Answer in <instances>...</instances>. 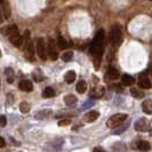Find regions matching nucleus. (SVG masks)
Wrapping results in <instances>:
<instances>
[{
  "mask_svg": "<svg viewBox=\"0 0 152 152\" xmlns=\"http://www.w3.org/2000/svg\"><path fill=\"white\" fill-rule=\"evenodd\" d=\"M104 37H105V33L103 29H99L95 36V38L93 40L91 46V55L95 57V61H97L95 63V66L99 68V61L102 58V55H103V50H104Z\"/></svg>",
  "mask_w": 152,
  "mask_h": 152,
  "instance_id": "nucleus-1",
  "label": "nucleus"
},
{
  "mask_svg": "<svg viewBox=\"0 0 152 152\" xmlns=\"http://www.w3.org/2000/svg\"><path fill=\"white\" fill-rule=\"evenodd\" d=\"M110 41L114 47H119L122 42V29L120 24L112 25L110 30Z\"/></svg>",
  "mask_w": 152,
  "mask_h": 152,
  "instance_id": "nucleus-2",
  "label": "nucleus"
},
{
  "mask_svg": "<svg viewBox=\"0 0 152 152\" xmlns=\"http://www.w3.org/2000/svg\"><path fill=\"white\" fill-rule=\"evenodd\" d=\"M127 117H128V115L126 113L113 114V115L110 117L109 120H107V127H110V128H117V127H119L122 122L127 119Z\"/></svg>",
  "mask_w": 152,
  "mask_h": 152,
  "instance_id": "nucleus-3",
  "label": "nucleus"
},
{
  "mask_svg": "<svg viewBox=\"0 0 152 152\" xmlns=\"http://www.w3.org/2000/svg\"><path fill=\"white\" fill-rule=\"evenodd\" d=\"M36 52L38 54V56L45 61L47 58V50H46V45H45V40L42 38L37 39V45H36Z\"/></svg>",
  "mask_w": 152,
  "mask_h": 152,
  "instance_id": "nucleus-4",
  "label": "nucleus"
},
{
  "mask_svg": "<svg viewBox=\"0 0 152 152\" xmlns=\"http://www.w3.org/2000/svg\"><path fill=\"white\" fill-rule=\"evenodd\" d=\"M48 56L52 61H56L58 58V53L56 49V44L54 41V39H49V44H48Z\"/></svg>",
  "mask_w": 152,
  "mask_h": 152,
  "instance_id": "nucleus-5",
  "label": "nucleus"
},
{
  "mask_svg": "<svg viewBox=\"0 0 152 152\" xmlns=\"http://www.w3.org/2000/svg\"><path fill=\"white\" fill-rule=\"evenodd\" d=\"M134 127L137 132H148L150 129V122L148 121L145 118H141L135 122Z\"/></svg>",
  "mask_w": 152,
  "mask_h": 152,
  "instance_id": "nucleus-6",
  "label": "nucleus"
},
{
  "mask_svg": "<svg viewBox=\"0 0 152 152\" xmlns=\"http://www.w3.org/2000/svg\"><path fill=\"white\" fill-rule=\"evenodd\" d=\"M18 88L23 91H32L33 89V85L31 83L30 80H28V79H23L20 81V84H18Z\"/></svg>",
  "mask_w": 152,
  "mask_h": 152,
  "instance_id": "nucleus-7",
  "label": "nucleus"
},
{
  "mask_svg": "<svg viewBox=\"0 0 152 152\" xmlns=\"http://www.w3.org/2000/svg\"><path fill=\"white\" fill-rule=\"evenodd\" d=\"M99 117V113L97 111H89L85 114L84 121L85 122H94L95 120H97Z\"/></svg>",
  "mask_w": 152,
  "mask_h": 152,
  "instance_id": "nucleus-8",
  "label": "nucleus"
},
{
  "mask_svg": "<svg viewBox=\"0 0 152 152\" xmlns=\"http://www.w3.org/2000/svg\"><path fill=\"white\" fill-rule=\"evenodd\" d=\"M9 39H10V41L13 42V45L15 46V47H17V48H21L23 46V44H24V38L20 36V33L9 37Z\"/></svg>",
  "mask_w": 152,
  "mask_h": 152,
  "instance_id": "nucleus-9",
  "label": "nucleus"
},
{
  "mask_svg": "<svg viewBox=\"0 0 152 152\" xmlns=\"http://www.w3.org/2000/svg\"><path fill=\"white\" fill-rule=\"evenodd\" d=\"M104 93H105V89H104V87L99 86V87H96V88H94V89L91 91V96L93 97V99H101V97L104 95Z\"/></svg>",
  "mask_w": 152,
  "mask_h": 152,
  "instance_id": "nucleus-10",
  "label": "nucleus"
},
{
  "mask_svg": "<svg viewBox=\"0 0 152 152\" xmlns=\"http://www.w3.org/2000/svg\"><path fill=\"white\" fill-rule=\"evenodd\" d=\"M2 32H4L6 36H8V37H12V36L18 34V29H17L16 25H9V26H7L6 29H4Z\"/></svg>",
  "mask_w": 152,
  "mask_h": 152,
  "instance_id": "nucleus-11",
  "label": "nucleus"
},
{
  "mask_svg": "<svg viewBox=\"0 0 152 152\" xmlns=\"http://www.w3.org/2000/svg\"><path fill=\"white\" fill-rule=\"evenodd\" d=\"M137 85H138V87L142 88V89H149V88L152 87L151 81H150L148 78H141V79L138 80Z\"/></svg>",
  "mask_w": 152,
  "mask_h": 152,
  "instance_id": "nucleus-12",
  "label": "nucleus"
},
{
  "mask_svg": "<svg viewBox=\"0 0 152 152\" xmlns=\"http://www.w3.org/2000/svg\"><path fill=\"white\" fill-rule=\"evenodd\" d=\"M142 109L146 114H152V101L146 99L142 103Z\"/></svg>",
  "mask_w": 152,
  "mask_h": 152,
  "instance_id": "nucleus-13",
  "label": "nucleus"
},
{
  "mask_svg": "<svg viewBox=\"0 0 152 152\" xmlns=\"http://www.w3.org/2000/svg\"><path fill=\"white\" fill-rule=\"evenodd\" d=\"M107 77L111 79V80H115L119 78V71L113 66H110L107 70Z\"/></svg>",
  "mask_w": 152,
  "mask_h": 152,
  "instance_id": "nucleus-14",
  "label": "nucleus"
},
{
  "mask_svg": "<svg viewBox=\"0 0 152 152\" xmlns=\"http://www.w3.org/2000/svg\"><path fill=\"white\" fill-rule=\"evenodd\" d=\"M121 83L124 86H132L135 83V79L129 75H124L121 77Z\"/></svg>",
  "mask_w": 152,
  "mask_h": 152,
  "instance_id": "nucleus-15",
  "label": "nucleus"
},
{
  "mask_svg": "<svg viewBox=\"0 0 152 152\" xmlns=\"http://www.w3.org/2000/svg\"><path fill=\"white\" fill-rule=\"evenodd\" d=\"M137 148L141 151H149L151 149V145L148 141H138L137 142Z\"/></svg>",
  "mask_w": 152,
  "mask_h": 152,
  "instance_id": "nucleus-16",
  "label": "nucleus"
},
{
  "mask_svg": "<svg viewBox=\"0 0 152 152\" xmlns=\"http://www.w3.org/2000/svg\"><path fill=\"white\" fill-rule=\"evenodd\" d=\"M76 89L79 94H84L85 91H87V83L85 80H80L78 81V84L76 86Z\"/></svg>",
  "mask_w": 152,
  "mask_h": 152,
  "instance_id": "nucleus-17",
  "label": "nucleus"
},
{
  "mask_svg": "<svg viewBox=\"0 0 152 152\" xmlns=\"http://www.w3.org/2000/svg\"><path fill=\"white\" fill-rule=\"evenodd\" d=\"M76 72L75 71H68L64 76V79L66 81V84H72L75 80H76Z\"/></svg>",
  "mask_w": 152,
  "mask_h": 152,
  "instance_id": "nucleus-18",
  "label": "nucleus"
},
{
  "mask_svg": "<svg viewBox=\"0 0 152 152\" xmlns=\"http://www.w3.org/2000/svg\"><path fill=\"white\" fill-rule=\"evenodd\" d=\"M64 102H65L66 105L72 107V105H75V104L77 103V97L75 96V95L70 94V95H66V96L64 97Z\"/></svg>",
  "mask_w": 152,
  "mask_h": 152,
  "instance_id": "nucleus-19",
  "label": "nucleus"
},
{
  "mask_svg": "<svg viewBox=\"0 0 152 152\" xmlns=\"http://www.w3.org/2000/svg\"><path fill=\"white\" fill-rule=\"evenodd\" d=\"M130 94L135 99H142V97H144V93L141 91V89H138V88H130Z\"/></svg>",
  "mask_w": 152,
  "mask_h": 152,
  "instance_id": "nucleus-20",
  "label": "nucleus"
},
{
  "mask_svg": "<svg viewBox=\"0 0 152 152\" xmlns=\"http://www.w3.org/2000/svg\"><path fill=\"white\" fill-rule=\"evenodd\" d=\"M42 96L47 97V99L54 97L55 96V91H54L52 87H46L45 89H44V91H42Z\"/></svg>",
  "mask_w": 152,
  "mask_h": 152,
  "instance_id": "nucleus-21",
  "label": "nucleus"
},
{
  "mask_svg": "<svg viewBox=\"0 0 152 152\" xmlns=\"http://www.w3.org/2000/svg\"><path fill=\"white\" fill-rule=\"evenodd\" d=\"M57 46H58L61 49H65L69 45H68V41L63 38V37H58V38H57Z\"/></svg>",
  "mask_w": 152,
  "mask_h": 152,
  "instance_id": "nucleus-22",
  "label": "nucleus"
},
{
  "mask_svg": "<svg viewBox=\"0 0 152 152\" xmlns=\"http://www.w3.org/2000/svg\"><path fill=\"white\" fill-rule=\"evenodd\" d=\"M2 5H4V12H5V17L8 18L9 16H10V8H9V5H8V2L5 0L4 2H2Z\"/></svg>",
  "mask_w": 152,
  "mask_h": 152,
  "instance_id": "nucleus-23",
  "label": "nucleus"
},
{
  "mask_svg": "<svg viewBox=\"0 0 152 152\" xmlns=\"http://www.w3.org/2000/svg\"><path fill=\"white\" fill-rule=\"evenodd\" d=\"M72 57H73V53L72 52H66V53H64L62 55V60L64 62H69L72 60Z\"/></svg>",
  "mask_w": 152,
  "mask_h": 152,
  "instance_id": "nucleus-24",
  "label": "nucleus"
},
{
  "mask_svg": "<svg viewBox=\"0 0 152 152\" xmlns=\"http://www.w3.org/2000/svg\"><path fill=\"white\" fill-rule=\"evenodd\" d=\"M29 110H30V107H29V104H28L26 102H22V103L20 104V111H21V112L26 113V112H29Z\"/></svg>",
  "mask_w": 152,
  "mask_h": 152,
  "instance_id": "nucleus-25",
  "label": "nucleus"
},
{
  "mask_svg": "<svg viewBox=\"0 0 152 152\" xmlns=\"http://www.w3.org/2000/svg\"><path fill=\"white\" fill-rule=\"evenodd\" d=\"M128 126H129V122L125 124V125H124V127H120V128H118V127H117L118 129H115V130L113 132V133L115 134V135H118V134H121L122 132H125V130H126L127 128H128Z\"/></svg>",
  "mask_w": 152,
  "mask_h": 152,
  "instance_id": "nucleus-26",
  "label": "nucleus"
},
{
  "mask_svg": "<svg viewBox=\"0 0 152 152\" xmlns=\"http://www.w3.org/2000/svg\"><path fill=\"white\" fill-rule=\"evenodd\" d=\"M26 52L30 54V55H33V44L28 40V42H26Z\"/></svg>",
  "mask_w": 152,
  "mask_h": 152,
  "instance_id": "nucleus-27",
  "label": "nucleus"
},
{
  "mask_svg": "<svg viewBox=\"0 0 152 152\" xmlns=\"http://www.w3.org/2000/svg\"><path fill=\"white\" fill-rule=\"evenodd\" d=\"M7 124V119L5 115H0V127H5Z\"/></svg>",
  "mask_w": 152,
  "mask_h": 152,
  "instance_id": "nucleus-28",
  "label": "nucleus"
},
{
  "mask_svg": "<svg viewBox=\"0 0 152 152\" xmlns=\"http://www.w3.org/2000/svg\"><path fill=\"white\" fill-rule=\"evenodd\" d=\"M70 124H71L70 119H64V120H60L58 121V126H68Z\"/></svg>",
  "mask_w": 152,
  "mask_h": 152,
  "instance_id": "nucleus-29",
  "label": "nucleus"
},
{
  "mask_svg": "<svg viewBox=\"0 0 152 152\" xmlns=\"http://www.w3.org/2000/svg\"><path fill=\"white\" fill-rule=\"evenodd\" d=\"M111 88H113V91H118V93L122 91V87L120 86V85H114V86H111Z\"/></svg>",
  "mask_w": 152,
  "mask_h": 152,
  "instance_id": "nucleus-30",
  "label": "nucleus"
},
{
  "mask_svg": "<svg viewBox=\"0 0 152 152\" xmlns=\"http://www.w3.org/2000/svg\"><path fill=\"white\" fill-rule=\"evenodd\" d=\"M93 152H107L104 149H102V148H99V146H97V148H95L94 150H93Z\"/></svg>",
  "mask_w": 152,
  "mask_h": 152,
  "instance_id": "nucleus-31",
  "label": "nucleus"
},
{
  "mask_svg": "<svg viewBox=\"0 0 152 152\" xmlns=\"http://www.w3.org/2000/svg\"><path fill=\"white\" fill-rule=\"evenodd\" d=\"M24 38L26 39V40H29L30 39V31L26 30L25 32H24Z\"/></svg>",
  "mask_w": 152,
  "mask_h": 152,
  "instance_id": "nucleus-32",
  "label": "nucleus"
},
{
  "mask_svg": "<svg viewBox=\"0 0 152 152\" xmlns=\"http://www.w3.org/2000/svg\"><path fill=\"white\" fill-rule=\"evenodd\" d=\"M6 145V142H5V140L2 138V137H0V148H4Z\"/></svg>",
  "mask_w": 152,
  "mask_h": 152,
  "instance_id": "nucleus-33",
  "label": "nucleus"
},
{
  "mask_svg": "<svg viewBox=\"0 0 152 152\" xmlns=\"http://www.w3.org/2000/svg\"><path fill=\"white\" fill-rule=\"evenodd\" d=\"M93 104V102H88V103H85L84 107H83V109H86V107H89V105H91Z\"/></svg>",
  "mask_w": 152,
  "mask_h": 152,
  "instance_id": "nucleus-34",
  "label": "nucleus"
},
{
  "mask_svg": "<svg viewBox=\"0 0 152 152\" xmlns=\"http://www.w3.org/2000/svg\"><path fill=\"white\" fill-rule=\"evenodd\" d=\"M4 21V17H2V13H1V7H0V22Z\"/></svg>",
  "mask_w": 152,
  "mask_h": 152,
  "instance_id": "nucleus-35",
  "label": "nucleus"
},
{
  "mask_svg": "<svg viewBox=\"0 0 152 152\" xmlns=\"http://www.w3.org/2000/svg\"><path fill=\"white\" fill-rule=\"evenodd\" d=\"M4 1H5V0H0V4H2V2H4Z\"/></svg>",
  "mask_w": 152,
  "mask_h": 152,
  "instance_id": "nucleus-36",
  "label": "nucleus"
},
{
  "mask_svg": "<svg viewBox=\"0 0 152 152\" xmlns=\"http://www.w3.org/2000/svg\"><path fill=\"white\" fill-rule=\"evenodd\" d=\"M150 134H151V136H152V129L150 130Z\"/></svg>",
  "mask_w": 152,
  "mask_h": 152,
  "instance_id": "nucleus-37",
  "label": "nucleus"
},
{
  "mask_svg": "<svg viewBox=\"0 0 152 152\" xmlns=\"http://www.w3.org/2000/svg\"><path fill=\"white\" fill-rule=\"evenodd\" d=\"M0 57H1V50H0Z\"/></svg>",
  "mask_w": 152,
  "mask_h": 152,
  "instance_id": "nucleus-38",
  "label": "nucleus"
},
{
  "mask_svg": "<svg viewBox=\"0 0 152 152\" xmlns=\"http://www.w3.org/2000/svg\"><path fill=\"white\" fill-rule=\"evenodd\" d=\"M151 44H152V42H151Z\"/></svg>",
  "mask_w": 152,
  "mask_h": 152,
  "instance_id": "nucleus-39",
  "label": "nucleus"
}]
</instances>
